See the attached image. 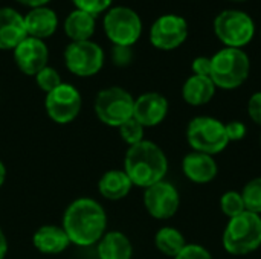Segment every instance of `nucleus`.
Returning <instances> with one entry per match:
<instances>
[{"instance_id":"nucleus-15","label":"nucleus","mask_w":261,"mask_h":259,"mask_svg":"<svg viewBox=\"0 0 261 259\" xmlns=\"http://www.w3.org/2000/svg\"><path fill=\"white\" fill-rule=\"evenodd\" d=\"M28 37L24 15L12 8H0V50H14Z\"/></svg>"},{"instance_id":"nucleus-21","label":"nucleus","mask_w":261,"mask_h":259,"mask_svg":"<svg viewBox=\"0 0 261 259\" xmlns=\"http://www.w3.org/2000/svg\"><path fill=\"white\" fill-rule=\"evenodd\" d=\"M133 246L128 237L119 231L106 232L98 241V258L99 259H132Z\"/></svg>"},{"instance_id":"nucleus-37","label":"nucleus","mask_w":261,"mask_h":259,"mask_svg":"<svg viewBox=\"0 0 261 259\" xmlns=\"http://www.w3.org/2000/svg\"><path fill=\"white\" fill-rule=\"evenodd\" d=\"M232 2H246V0H232Z\"/></svg>"},{"instance_id":"nucleus-23","label":"nucleus","mask_w":261,"mask_h":259,"mask_svg":"<svg viewBox=\"0 0 261 259\" xmlns=\"http://www.w3.org/2000/svg\"><path fill=\"white\" fill-rule=\"evenodd\" d=\"M154 246L161 253L171 256V258H176L179 255V252L187 246V241H185L184 235L180 234V231L170 227V226H165L156 232Z\"/></svg>"},{"instance_id":"nucleus-13","label":"nucleus","mask_w":261,"mask_h":259,"mask_svg":"<svg viewBox=\"0 0 261 259\" xmlns=\"http://www.w3.org/2000/svg\"><path fill=\"white\" fill-rule=\"evenodd\" d=\"M14 61L24 75L35 76L41 69L49 66V47L43 40L26 37L14 50Z\"/></svg>"},{"instance_id":"nucleus-7","label":"nucleus","mask_w":261,"mask_h":259,"mask_svg":"<svg viewBox=\"0 0 261 259\" xmlns=\"http://www.w3.org/2000/svg\"><path fill=\"white\" fill-rule=\"evenodd\" d=\"M214 32L225 47L243 49L255 35V23L243 11L226 9L214 18Z\"/></svg>"},{"instance_id":"nucleus-34","label":"nucleus","mask_w":261,"mask_h":259,"mask_svg":"<svg viewBox=\"0 0 261 259\" xmlns=\"http://www.w3.org/2000/svg\"><path fill=\"white\" fill-rule=\"evenodd\" d=\"M15 2H18V3L23 5V6H28V8L34 9V8L46 6L50 0H15Z\"/></svg>"},{"instance_id":"nucleus-10","label":"nucleus","mask_w":261,"mask_h":259,"mask_svg":"<svg viewBox=\"0 0 261 259\" xmlns=\"http://www.w3.org/2000/svg\"><path fill=\"white\" fill-rule=\"evenodd\" d=\"M81 93L75 85L69 82H61L55 90L46 93L44 98L46 114L50 121L60 125H66L75 121L81 111Z\"/></svg>"},{"instance_id":"nucleus-18","label":"nucleus","mask_w":261,"mask_h":259,"mask_svg":"<svg viewBox=\"0 0 261 259\" xmlns=\"http://www.w3.org/2000/svg\"><path fill=\"white\" fill-rule=\"evenodd\" d=\"M24 26L28 37L38 40H46L52 37L58 29V15L54 9L47 6H40L29 9L24 15Z\"/></svg>"},{"instance_id":"nucleus-17","label":"nucleus","mask_w":261,"mask_h":259,"mask_svg":"<svg viewBox=\"0 0 261 259\" xmlns=\"http://www.w3.org/2000/svg\"><path fill=\"white\" fill-rule=\"evenodd\" d=\"M32 246L43 255H58L70 246V240L61 226L44 224L34 232Z\"/></svg>"},{"instance_id":"nucleus-22","label":"nucleus","mask_w":261,"mask_h":259,"mask_svg":"<svg viewBox=\"0 0 261 259\" xmlns=\"http://www.w3.org/2000/svg\"><path fill=\"white\" fill-rule=\"evenodd\" d=\"M64 32L70 41H87L96 29V17L81 9H73L64 20Z\"/></svg>"},{"instance_id":"nucleus-6","label":"nucleus","mask_w":261,"mask_h":259,"mask_svg":"<svg viewBox=\"0 0 261 259\" xmlns=\"http://www.w3.org/2000/svg\"><path fill=\"white\" fill-rule=\"evenodd\" d=\"M187 140L193 151L210 156L222 153L229 143L225 124L210 116H197L190 121L187 128Z\"/></svg>"},{"instance_id":"nucleus-11","label":"nucleus","mask_w":261,"mask_h":259,"mask_svg":"<svg viewBox=\"0 0 261 259\" xmlns=\"http://www.w3.org/2000/svg\"><path fill=\"white\" fill-rule=\"evenodd\" d=\"M188 38V23L182 15L164 14L150 27V43L159 50H174Z\"/></svg>"},{"instance_id":"nucleus-1","label":"nucleus","mask_w":261,"mask_h":259,"mask_svg":"<svg viewBox=\"0 0 261 259\" xmlns=\"http://www.w3.org/2000/svg\"><path fill=\"white\" fill-rule=\"evenodd\" d=\"M61 227L70 244L78 247L95 246L107 232V214L96 200L80 197L66 208Z\"/></svg>"},{"instance_id":"nucleus-38","label":"nucleus","mask_w":261,"mask_h":259,"mask_svg":"<svg viewBox=\"0 0 261 259\" xmlns=\"http://www.w3.org/2000/svg\"><path fill=\"white\" fill-rule=\"evenodd\" d=\"M260 145H261V136H260Z\"/></svg>"},{"instance_id":"nucleus-30","label":"nucleus","mask_w":261,"mask_h":259,"mask_svg":"<svg viewBox=\"0 0 261 259\" xmlns=\"http://www.w3.org/2000/svg\"><path fill=\"white\" fill-rule=\"evenodd\" d=\"M112 60L113 64L118 67H125L133 60V50L127 46H113L112 49Z\"/></svg>"},{"instance_id":"nucleus-9","label":"nucleus","mask_w":261,"mask_h":259,"mask_svg":"<svg viewBox=\"0 0 261 259\" xmlns=\"http://www.w3.org/2000/svg\"><path fill=\"white\" fill-rule=\"evenodd\" d=\"M106 61L102 47L92 41H70L64 49V64L70 73L80 78L96 75Z\"/></svg>"},{"instance_id":"nucleus-19","label":"nucleus","mask_w":261,"mask_h":259,"mask_svg":"<svg viewBox=\"0 0 261 259\" xmlns=\"http://www.w3.org/2000/svg\"><path fill=\"white\" fill-rule=\"evenodd\" d=\"M133 188L130 177L124 169H109L98 180V191L101 197L110 202L125 198Z\"/></svg>"},{"instance_id":"nucleus-16","label":"nucleus","mask_w":261,"mask_h":259,"mask_svg":"<svg viewBox=\"0 0 261 259\" xmlns=\"http://www.w3.org/2000/svg\"><path fill=\"white\" fill-rule=\"evenodd\" d=\"M182 171H184L185 177L188 180H191L193 183L205 185L216 179V176L219 172V166L213 156L193 151L184 157Z\"/></svg>"},{"instance_id":"nucleus-3","label":"nucleus","mask_w":261,"mask_h":259,"mask_svg":"<svg viewBox=\"0 0 261 259\" xmlns=\"http://www.w3.org/2000/svg\"><path fill=\"white\" fill-rule=\"evenodd\" d=\"M251 73V60L243 49L223 47L211 56V75L214 85L223 90L239 89Z\"/></svg>"},{"instance_id":"nucleus-14","label":"nucleus","mask_w":261,"mask_h":259,"mask_svg":"<svg viewBox=\"0 0 261 259\" xmlns=\"http://www.w3.org/2000/svg\"><path fill=\"white\" fill-rule=\"evenodd\" d=\"M168 114V101L158 92L142 93L135 99L133 118L144 127H156L164 122Z\"/></svg>"},{"instance_id":"nucleus-31","label":"nucleus","mask_w":261,"mask_h":259,"mask_svg":"<svg viewBox=\"0 0 261 259\" xmlns=\"http://www.w3.org/2000/svg\"><path fill=\"white\" fill-rule=\"evenodd\" d=\"M225 130H226V136L229 142H237L242 140L246 136V125L240 121H231L228 124H225Z\"/></svg>"},{"instance_id":"nucleus-39","label":"nucleus","mask_w":261,"mask_h":259,"mask_svg":"<svg viewBox=\"0 0 261 259\" xmlns=\"http://www.w3.org/2000/svg\"><path fill=\"white\" fill-rule=\"evenodd\" d=\"M260 34H261V32H260Z\"/></svg>"},{"instance_id":"nucleus-8","label":"nucleus","mask_w":261,"mask_h":259,"mask_svg":"<svg viewBox=\"0 0 261 259\" xmlns=\"http://www.w3.org/2000/svg\"><path fill=\"white\" fill-rule=\"evenodd\" d=\"M102 27L113 46L132 47L142 35V20L128 6H112L104 15Z\"/></svg>"},{"instance_id":"nucleus-5","label":"nucleus","mask_w":261,"mask_h":259,"mask_svg":"<svg viewBox=\"0 0 261 259\" xmlns=\"http://www.w3.org/2000/svg\"><path fill=\"white\" fill-rule=\"evenodd\" d=\"M135 98L122 87L113 85L98 92L93 110L96 118L107 127H121L133 118Z\"/></svg>"},{"instance_id":"nucleus-33","label":"nucleus","mask_w":261,"mask_h":259,"mask_svg":"<svg viewBox=\"0 0 261 259\" xmlns=\"http://www.w3.org/2000/svg\"><path fill=\"white\" fill-rule=\"evenodd\" d=\"M191 69L194 72V75L199 76H210L211 75V58L208 56H197L194 58Z\"/></svg>"},{"instance_id":"nucleus-24","label":"nucleus","mask_w":261,"mask_h":259,"mask_svg":"<svg viewBox=\"0 0 261 259\" xmlns=\"http://www.w3.org/2000/svg\"><path fill=\"white\" fill-rule=\"evenodd\" d=\"M240 194L243 197L246 212L261 215V177L248 182Z\"/></svg>"},{"instance_id":"nucleus-36","label":"nucleus","mask_w":261,"mask_h":259,"mask_svg":"<svg viewBox=\"0 0 261 259\" xmlns=\"http://www.w3.org/2000/svg\"><path fill=\"white\" fill-rule=\"evenodd\" d=\"M5 180H6V166H5V163L0 160V189H2V186H3V183H5Z\"/></svg>"},{"instance_id":"nucleus-27","label":"nucleus","mask_w":261,"mask_h":259,"mask_svg":"<svg viewBox=\"0 0 261 259\" xmlns=\"http://www.w3.org/2000/svg\"><path fill=\"white\" fill-rule=\"evenodd\" d=\"M34 78H35V82L40 87V90H43L44 93H49V92L55 90L63 82L58 70L50 67V66H46L44 69H41Z\"/></svg>"},{"instance_id":"nucleus-32","label":"nucleus","mask_w":261,"mask_h":259,"mask_svg":"<svg viewBox=\"0 0 261 259\" xmlns=\"http://www.w3.org/2000/svg\"><path fill=\"white\" fill-rule=\"evenodd\" d=\"M248 114L252 122L261 127V92H255L248 101Z\"/></svg>"},{"instance_id":"nucleus-4","label":"nucleus","mask_w":261,"mask_h":259,"mask_svg":"<svg viewBox=\"0 0 261 259\" xmlns=\"http://www.w3.org/2000/svg\"><path fill=\"white\" fill-rule=\"evenodd\" d=\"M222 243L225 250L236 256L255 252L261 246V215L245 211L243 214L229 218Z\"/></svg>"},{"instance_id":"nucleus-29","label":"nucleus","mask_w":261,"mask_h":259,"mask_svg":"<svg viewBox=\"0 0 261 259\" xmlns=\"http://www.w3.org/2000/svg\"><path fill=\"white\" fill-rule=\"evenodd\" d=\"M174 259H213V256L200 244H187Z\"/></svg>"},{"instance_id":"nucleus-25","label":"nucleus","mask_w":261,"mask_h":259,"mask_svg":"<svg viewBox=\"0 0 261 259\" xmlns=\"http://www.w3.org/2000/svg\"><path fill=\"white\" fill-rule=\"evenodd\" d=\"M220 209H222L223 215H226L228 218H234V217L243 214L246 209H245L242 194L237 192V191L225 192L222 195V198H220Z\"/></svg>"},{"instance_id":"nucleus-12","label":"nucleus","mask_w":261,"mask_h":259,"mask_svg":"<svg viewBox=\"0 0 261 259\" xmlns=\"http://www.w3.org/2000/svg\"><path fill=\"white\" fill-rule=\"evenodd\" d=\"M144 206L156 220H168L176 215L180 206L179 191L170 182H159L144 191Z\"/></svg>"},{"instance_id":"nucleus-20","label":"nucleus","mask_w":261,"mask_h":259,"mask_svg":"<svg viewBox=\"0 0 261 259\" xmlns=\"http://www.w3.org/2000/svg\"><path fill=\"white\" fill-rule=\"evenodd\" d=\"M216 85L210 76H190L182 85V98L187 104L193 107H200L208 104L216 95Z\"/></svg>"},{"instance_id":"nucleus-2","label":"nucleus","mask_w":261,"mask_h":259,"mask_svg":"<svg viewBox=\"0 0 261 259\" xmlns=\"http://www.w3.org/2000/svg\"><path fill=\"white\" fill-rule=\"evenodd\" d=\"M124 171L133 186L150 188L162 182L168 172V159L162 148L151 140H142L128 147L124 159Z\"/></svg>"},{"instance_id":"nucleus-28","label":"nucleus","mask_w":261,"mask_h":259,"mask_svg":"<svg viewBox=\"0 0 261 259\" xmlns=\"http://www.w3.org/2000/svg\"><path fill=\"white\" fill-rule=\"evenodd\" d=\"M72 3L75 5V9H81L96 17L102 12H107L112 8L113 0H72Z\"/></svg>"},{"instance_id":"nucleus-26","label":"nucleus","mask_w":261,"mask_h":259,"mask_svg":"<svg viewBox=\"0 0 261 259\" xmlns=\"http://www.w3.org/2000/svg\"><path fill=\"white\" fill-rule=\"evenodd\" d=\"M118 131H119V136L121 139L128 145V147H133L139 142L144 140V133H145V128L135 119H128L127 122H124L121 127H118Z\"/></svg>"},{"instance_id":"nucleus-35","label":"nucleus","mask_w":261,"mask_h":259,"mask_svg":"<svg viewBox=\"0 0 261 259\" xmlns=\"http://www.w3.org/2000/svg\"><path fill=\"white\" fill-rule=\"evenodd\" d=\"M6 253H8V240L0 227V259H5Z\"/></svg>"}]
</instances>
